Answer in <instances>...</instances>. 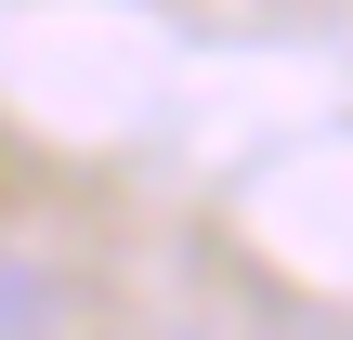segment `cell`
<instances>
[{"instance_id":"2","label":"cell","mask_w":353,"mask_h":340,"mask_svg":"<svg viewBox=\"0 0 353 340\" xmlns=\"http://www.w3.org/2000/svg\"><path fill=\"white\" fill-rule=\"evenodd\" d=\"M131 340H196V328H131Z\"/></svg>"},{"instance_id":"1","label":"cell","mask_w":353,"mask_h":340,"mask_svg":"<svg viewBox=\"0 0 353 340\" xmlns=\"http://www.w3.org/2000/svg\"><path fill=\"white\" fill-rule=\"evenodd\" d=\"M0 340H52V275L0 249Z\"/></svg>"}]
</instances>
